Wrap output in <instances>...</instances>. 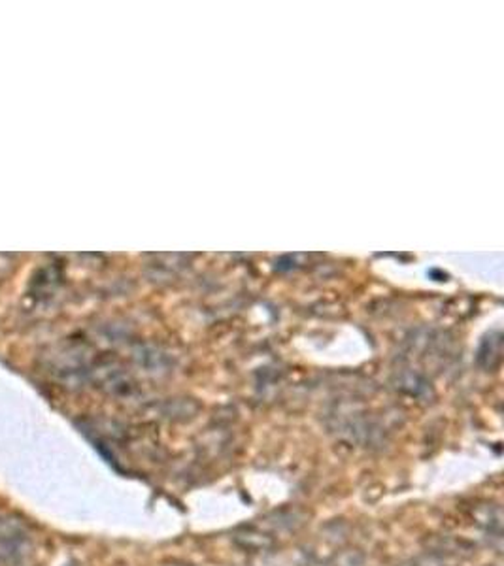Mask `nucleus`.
<instances>
[{
  "label": "nucleus",
  "mask_w": 504,
  "mask_h": 566,
  "mask_svg": "<svg viewBox=\"0 0 504 566\" xmlns=\"http://www.w3.org/2000/svg\"><path fill=\"white\" fill-rule=\"evenodd\" d=\"M23 523L10 516L0 514V534H23Z\"/></svg>",
  "instance_id": "1"
}]
</instances>
